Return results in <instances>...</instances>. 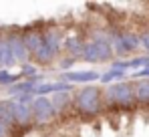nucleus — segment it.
<instances>
[{"label":"nucleus","instance_id":"1","mask_svg":"<svg viewBox=\"0 0 149 137\" xmlns=\"http://www.w3.org/2000/svg\"><path fill=\"white\" fill-rule=\"evenodd\" d=\"M73 101H74V111L81 117H95L103 111V105H105L103 91L95 85H87V87L74 91Z\"/></svg>","mask_w":149,"mask_h":137},{"label":"nucleus","instance_id":"2","mask_svg":"<svg viewBox=\"0 0 149 137\" xmlns=\"http://www.w3.org/2000/svg\"><path fill=\"white\" fill-rule=\"evenodd\" d=\"M103 97H105V105L109 107H133L137 103L133 83H125V81L107 85L103 89Z\"/></svg>","mask_w":149,"mask_h":137},{"label":"nucleus","instance_id":"3","mask_svg":"<svg viewBox=\"0 0 149 137\" xmlns=\"http://www.w3.org/2000/svg\"><path fill=\"white\" fill-rule=\"evenodd\" d=\"M113 52L115 50H113L111 43H105V41H87L81 59L85 63H105V61L113 59Z\"/></svg>","mask_w":149,"mask_h":137},{"label":"nucleus","instance_id":"4","mask_svg":"<svg viewBox=\"0 0 149 137\" xmlns=\"http://www.w3.org/2000/svg\"><path fill=\"white\" fill-rule=\"evenodd\" d=\"M30 107H32V119H34L36 125H49L50 121H54V117L58 115L54 105H52V101L47 99V97H36Z\"/></svg>","mask_w":149,"mask_h":137},{"label":"nucleus","instance_id":"5","mask_svg":"<svg viewBox=\"0 0 149 137\" xmlns=\"http://www.w3.org/2000/svg\"><path fill=\"white\" fill-rule=\"evenodd\" d=\"M6 41H8L10 50H12L14 61H16V63H20V65H26V63H28V59H30V52H28V48H26V45H24L22 34H20V32H10V34L6 36Z\"/></svg>","mask_w":149,"mask_h":137},{"label":"nucleus","instance_id":"6","mask_svg":"<svg viewBox=\"0 0 149 137\" xmlns=\"http://www.w3.org/2000/svg\"><path fill=\"white\" fill-rule=\"evenodd\" d=\"M12 115H14V125L18 127H28L30 123H34L32 119V107L18 103L16 99H12Z\"/></svg>","mask_w":149,"mask_h":137},{"label":"nucleus","instance_id":"7","mask_svg":"<svg viewBox=\"0 0 149 137\" xmlns=\"http://www.w3.org/2000/svg\"><path fill=\"white\" fill-rule=\"evenodd\" d=\"M22 38H24V45L28 48V52H30V57L32 55H36L42 45H45V34H42V30H36V28H28L22 32Z\"/></svg>","mask_w":149,"mask_h":137},{"label":"nucleus","instance_id":"8","mask_svg":"<svg viewBox=\"0 0 149 137\" xmlns=\"http://www.w3.org/2000/svg\"><path fill=\"white\" fill-rule=\"evenodd\" d=\"M101 81V75L97 71H69L63 75V83H93V81Z\"/></svg>","mask_w":149,"mask_h":137},{"label":"nucleus","instance_id":"9","mask_svg":"<svg viewBox=\"0 0 149 137\" xmlns=\"http://www.w3.org/2000/svg\"><path fill=\"white\" fill-rule=\"evenodd\" d=\"M50 101H52V105H54V109H56L58 115H67L71 111H74L73 93H56V95L50 97Z\"/></svg>","mask_w":149,"mask_h":137},{"label":"nucleus","instance_id":"10","mask_svg":"<svg viewBox=\"0 0 149 137\" xmlns=\"http://www.w3.org/2000/svg\"><path fill=\"white\" fill-rule=\"evenodd\" d=\"M83 48H85V41L81 36H67L65 45H63V52H67V57L71 59H81L83 57Z\"/></svg>","mask_w":149,"mask_h":137},{"label":"nucleus","instance_id":"11","mask_svg":"<svg viewBox=\"0 0 149 137\" xmlns=\"http://www.w3.org/2000/svg\"><path fill=\"white\" fill-rule=\"evenodd\" d=\"M49 93L56 95V93H74V91L71 87V83H63V81H58V83H42V85H38L34 89V95H38V97H45Z\"/></svg>","mask_w":149,"mask_h":137},{"label":"nucleus","instance_id":"12","mask_svg":"<svg viewBox=\"0 0 149 137\" xmlns=\"http://www.w3.org/2000/svg\"><path fill=\"white\" fill-rule=\"evenodd\" d=\"M42 34H45V45H49L56 55H61L63 52V45H65L63 32L58 28H47V30H42Z\"/></svg>","mask_w":149,"mask_h":137},{"label":"nucleus","instance_id":"13","mask_svg":"<svg viewBox=\"0 0 149 137\" xmlns=\"http://www.w3.org/2000/svg\"><path fill=\"white\" fill-rule=\"evenodd\" d=\"M135 91V101L139 105H149V79H139L133 83Z\"/></svg>","mask_w":149,"mask_h":137},{"label":"nucleus","instance_id":"14","mask_svg":"<svg viewBox=\"0 0 149 137\" xmlns=\"http://www.w3.org/2000/svg\"><path fill=\"white\" fill-rule=\"evenodd\" d=\"M32 59H34L38 65H50V63H54V61L58 59V55H56L49 45H42V48H40L36 55H32Z\"/></svg>","mask_w":149,"mask_h":137},{"label":"nucleus","instance_id":"15","mask_svg":"<svg viewBox=\"0 0 149 137\" xmlns=\"http://www.w3.org/2000/svg\"><path fill=\"white\" fill-rule=\"evenodd\" d=\"M0 65H2V67H12V65H16V61H14V57H12V50H10V46H8V41L2 38V36H0Z\"/></svg>","mask_w":149,"mask_h":137},{"label":"nucleus","instance_id":"16","mask_svg":"<svg viewBox=\"0 0 149 137\" xmlns=\"http://www.w3.org/2000/svg\"><path fill=\"white\" fill-rule=\"evenodd\" d=\"M127 77V73L125 71H119V68H109L107 73H103L101 75V83H109V85H113V81H117L119 83V79H125Z\"/></svg>","mask_w":149,"mask_h":137},{"label":"nucleus","instance_id":"17","mask_svg":"<svg viewBox=\"0 0 149 137\" xmlns=\"http://www.w3.org/2000/svg\"><path fill=\"white\" fill-rule=\"evenodd\" d=\"M18 81H20V73H18V75H12V73H8L6 68L0 71V85H6V87L10 89V87L16 85Z\"/></svg>","mask_w":149,"mask_h":137},{"label":"nucleus","instance_id":"18","mask_svg":"<svg viewBox=\"0 0 149 137\" xmlns=\"http://www.w3.org/2000/svg\"><path fill=\"white\" fill-rule=\"evenodd\" d=\"M74 65V59H71V57H61L58 59V68L61 71H67L69 73V68Z\"/></svg>","mask_w":149,"mask_h":137},{"label":"nucleus","instance_id":"19","mask_svg":"<svg viewBox=\"0 0 149 137\" xmlns=\"http://www.w3.org/2000/svg\"><path fill=\"white\" fill-rule=\"evenodd\" d=\"M22 75H28L30 79H34V75H36V67H32V65H28V63H26V65H22L20 77H22Z\"/></svg>","mask_w":149,"mask_h":137},{"label":"nucleus","instance_id":"20","mask_svg":"<svg viewBox=\"0 0 149 137\" xmlns=\"http://www.w3.org/2000/svg\"><path fill=\"white\" fill-rule=\"evenodd\" d=\"M139 38H141V48L147 50V57H149V30H145L143 34H139Z\"/></svg>","mask_w":149,"mask_h":137},{"label":"nucleus","instance_id":"21","mask_svg":"<svg viewBox=\"0 0 149 137\" xmlns=\"http://www.w3.org/2000/svg\"><path fill=\"white\" fill-rule=\"evenodd\" d=\"M0 137H10V127H6L2 121H0Z\"/></svg>","mask_w":149,"mask_h":137}]
</instances>
